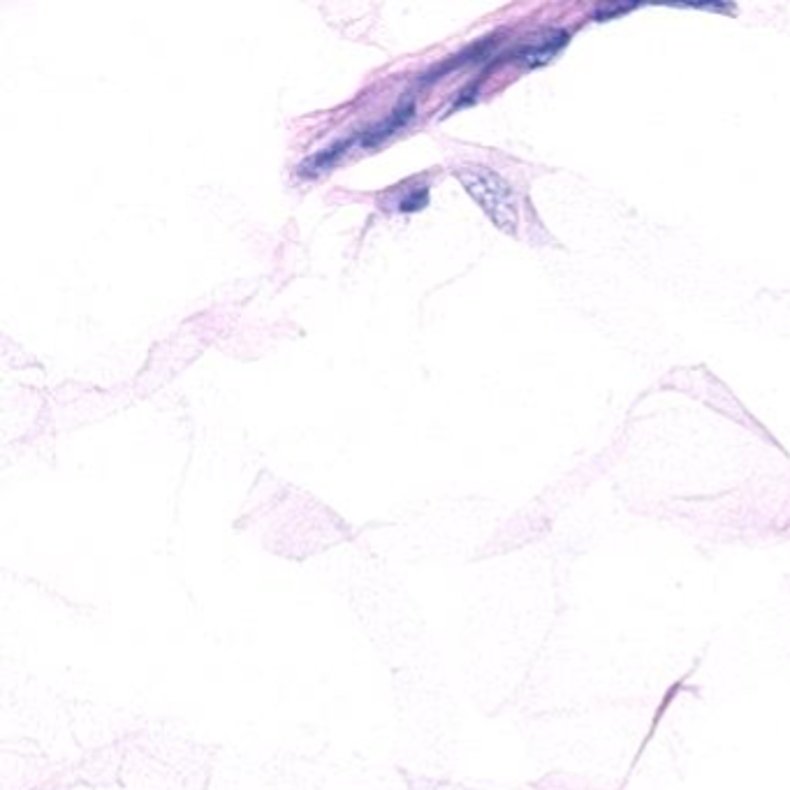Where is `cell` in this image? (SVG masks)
Segmentation results:
<instances>
[{
    "instance_id": "obj_1",
    "label": "cell",
    "mask_w": 790,
    "mask_h": 790,
    "mask_svg": "<svg viewBox=\"0 0 790 790\" xmlns=\"http://www.w3.org/2000/svg\"><path fill=\"white\" fill-rule=\"evenodd\" d=\"M455 177L496 228L508 234L517 232V197L501 174L485 165H462L455 170Z\"/></svg>"
},
{
    "instance_id": "obj_2",
    "label": "cell",
    "mask_w": 790,
    "mask_h": 790,
    "mask_svg": "<svg viewBox=\"0 0 790 790\" xmlns=\"http://www.w3.org/2000/svg\"><path fill=\"white\" fill-rule=\"evenodd\" d=\"M568 42L566 31H543L531 35L519 42L515 49L501 54L503 61H517L526 65V68H536V65H543L550 61L554 54H559V49Z\"/></svg>"
},
{
    "instance_id": "obj_3",
    "label": "cell",
    "mask_w": 790,
    "mask_h": 790,
    "mask_svg": "<svg viewBox=\"0 0 790 790\" xmlns=\"http://www.w3.org/2000/svg\"><path fill=\"white\" fill-rule=\"evenodd\" d=\"M413 116H415V100L404 98L397 107H394V112L387 116V119L376 123V126L369 130H364V133L357 137V142H360L364 149H376V146H380L385 140H390L392 135H397L401 128L408 126Z\"/></svg>"
},
{
    "instance_id": "obj_4",
    "label": "cell",
    "mask_w": 790,
    "mask_h": 790,
    "mask_svg": "<svg viewBox=\"0 0 790 790\" xmlns=\"http://www.w3.org/2000/svg\"><path fill=\"white\" fill-rule=\"evenodd\" d=\"M355 142H357V137H348V140L327 146L325 151H320V153H316V156H311L309 160H304V163L299 165V174H302V177H306V179L318 177L320 172H325V170H329V167H334L336 163H339V160L346 156L348 146H353Z\"/></svg>"
},
{
    "instance_id": "obj_5",
    "label": "cell",
    "mask_w": 790,
    "mask_h": 790,
    "mask_svg": "<svg viewBox=\"0 0 790 790\" xmlns=\"http://www.w3.org/2000/svg\"><path fill=\"white\" fill-rule=\"evenodd\" d=\"M429 204V188H418V190H413L411 195H406L404 200L399 202V209L401 211H418V209H424Z\"/></svg>"
}]
</instances>
